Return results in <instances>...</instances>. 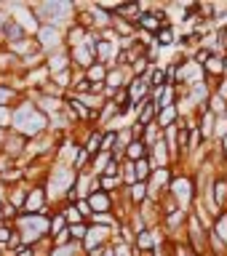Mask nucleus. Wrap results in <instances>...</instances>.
<instances>
[{"instance_id":"423d86ee","label":"nucleus","mask_w":227,"mask_h":256,"mask_svg":"<svg viewBox=\"0 0 227 256\" xmlns=\"http://www.w3.org/2000/svg\"><path fill=\"white\" fill-rule=\"evenodd\" d=\"M86 200H88V206H91L94 216H96V214H115V203H118V198H115V195H110V192H104V190H94Z\"/></svg>"},{"instance_id":"20e7f679","label":"nucleus","mask_w":227,"mask_h":256,"mask_svg":"<svg viewBox=\"0 0 227 256\" xmlns=\"http://www.w3.org/2000/svg\"><path fill=\"white\" fill-rule=\"evenodd\" d=\"M163 27H171V22H168L166 14H160V11H142V16L136 19V32H150V35H158Z\"/></svg>"},{"instance_id":"412c9836","label":"nucleus","mask_w":227,"mask_h":256,"mask_svg":"<svg viewBox=\"0 0 227 256\" xmlns=\"http://www.w3.org/2000/svg\"><path fill=\"white\" fill-rule=\"evenodd\" d=\"M115 147H118V131H104V136H102V150L99 152H115Z\"/></svg>"},{"instance_id":"b1692460","label":"nucleus","mask_w":227,"mask_h":256,"mask_svg":"<svg viewBox=\"0 0 227 256\" xmlns=\"http://www.w3.org/2000/svg\"><path fill=\"white\" fill-rule=\"evenodd\" d=\"M75 208H78V211H80V216H83L86 222H91V216H94V211H91V206H88V200H86V198H83V200H78V203H75Z\"/></svg>"},{"instance_id":"4468645a","label":"nucleus","mask_w":227,"mask_h":256,"mask_svg":"<svg viewBox=\"0 0 227 256\" xmlns=\"http://www.w3.org/2000/svg\"><path fill=\"white\" fill-rule=\"evenodd\" d=\"M107 72H110V67H104V64L94 62L91 67L86 70V80H88V83H94V86H104V80H107Z\"/></svg>"},{"instance_id":"f257e3e1","label":"nucleus","mask_w":227,"mask_h":256,"mask_svg":"<svg viewBox=\"0 0 227 256\" xmlns=\"http://www.w3.org/2000/svg\"><path fill=\"white\" fill-rule=\"evenodd\" d=\"M48 126H51V120H48L32 102H19L11 110V120H8V128H11L14 134H22L24 139H30V142L38 139V136H43L48 131Z\"/></svg>"},{"instance_id":"f3484780","label":"nucleus","mask_w":227,"mask_h":256,"mask_svg":"<svg viewBox=\"0 0 227 256\" xmlns=\"http://www.w3.org/2000/svg\"><path fill=\"white\" fill-rule=\"evenodd\" d=\"M70 224H67V219H64V214L59 211V214H51V219H48V235L51 238H56L59 232H64Z\"/></svg>"},{"instance_id":"6e6552de","label":"nucleus","mask_w":227,"mask_h":256,"mask_svg":"<svg viewBox=\"0 0 227 256\" xmlns=\"http://www.w3.org/2000/svg\"><path fill=\"white\" fill-rule=\"evenodd\" d=\"M123 200L131 208H139L142 203L150 200V192H147V182H136L131 187H123Z\"/></svg>"},{"instance_id":"9d476101","label":"nucleus","mask_w":227,"mask_h":256,"mask_svg":"<svg viewBox=\"0 0 227 256\" xmlns=\"http://www.w3.org/2000/svg\"><path fill=\"white\" fill-rule=\"evenodd\" d=\"M144 158H150V147H147L142 139L131 142V144L123 150V160H128V163H139V160H144Z\"/></svg>"},{"instance_id":"9b49d317","label":"nucleus","mask_w":227,"mask_h":256,"mask_svg":"<svg viewBox=\"0 0 227 256\" xmlns=\"http://www.w3.org/2000/svg\"><path fill=\"white\" fill-rule=\"evenodd\" d=\"M19 102H22V91H19V86L0 83V107L8 110V107H16Z\"/></svg>"},{"instance_id":"5701e85b","label":"nucleus","mask_w":227,"mask_h":256,"mask_svg":"<svg viewBox=\"0 0 227 256\" xmlns=\"http://www.w3.org/2000/svg\"><path fill=\"white\" fill-rule=\"evenodd\" d=\"M11 235H14L11 222H0V248L8 246V240H11Z\"/></svg>"},{"instance_id":"39448f33","label":"nucleus","mask_w":227,"mask_h":256,"mask_svg":"<svg viewBox=\"0 0 227 256\" xmlns=\"http://www.w3.org/2000/svg\"><path fill=\"white\" fill-rule=\"evenodd\" d=\"M46 70H48V75H59V72H67L72 70V56H70V48L64 46L59 48V51H54V54H48L46 56Z\"/></svg>"},{"instance_id":"aec40b11","label":"nucleus","mask_w":227,"mask_h":256,"mask_svg":"<svg viewBox=\"0 0 227 256\" xmlns=\"http://www.w3.org/2000/svg\"><path fill=\"white\" fill-rule=\"evenodd\" d=\"M62 214H64V219H67L70 227H72V224H83V222H86L83 216H80V211L75 208V203H67V206L62 208Z\"/></svg>"},{"instance_id":"dca6fc26","label":"nucleus","mask_w":227,"mask_h":256,"mask_svg":"<svg viewBox=\"0 0 227 256\" xmlns=\"http://www.w3.org/2000/svg\"><path fill=\"white\" fill-rule=\"evenodd\" d=\"M152 171H155V166H152L150 158L139 160V163H134V174H136V182H150Z\"/></svg>"},{"instance_id":"ddd939ff","label":"nucleus","mask_w":227,"mask_h":256,"mask_svg":"<svg viewBox=\"0 0 227 256\" xmlns=\"http://www.w3.org/2000/svg\"><path fill=\"white\" fill-rule=\"evenodd\" d=\"M203 72L206 78H222L224 75V56H208V59L203 62Z\"/></svg>"},{"instance_id":"2eb2a0df","label":"nucleus","mask_w":227,"mask_h":256,"mask_svg":"<svg viewBox=\"0 0 227 256\" xmlns=\"http://www.w3.org/2000/svg\"><path fill=\"white\" fill-rule=\"evenodd\" d=\"M214 120H216L214 112L200 110V126H198V131H200V136H203V139H211V136H214Z\"/></svg>"},{"instance_id":"a878e982","label":"nucleus","mask_w":227,"mask_h":256,"mask_svg":"<svg viewBox=\"0 0 227 256\" xmlns=\"http://www.w3.org/2000/svg\"><path fill=\"white\" fill-rule=\"evenodd\" d=\"M0 256H3V248H0Z\"/></svg>"},{"instance_id":"4be33fe9","label":"nucleus","mask_w":227,"mask_h":256,"mask_svg":"<svg viewBox=\"0 0 227 256\" xmlns=\"http://www.w3.org/2000/svg\"><path fill=\"white\" fill-rule=\"evenodd\" d=\"M70 235H72V240L83 243L86 235H88V222H83V224H72V227H70Z\"/></svg>"},{"instance_id":"f8f14e48","label":"nucleus","mask_w":227,"mask_h":256,"mask_svg":"<svg viewBox=\"0 0 227 256\" xmlns=\"http://www.w3.org/2000/svg\"><path fill=\"white\" fill-rule=\"evenodd\" d=\"M102 136H104L102 128H91V131H88V136L83 139V152H86L88 158H96V155H99V150H102Z\"/></svg>"},{"instance_id":"0eeeda50","label":"nucleus","mask_w":227,"mask_h":256,"mask_svg":"<svg viewBox=\"0 0 227 256\" xmlns=\"http://www.w3.org/2000/svg\"><path fill=\"white\" fill-rule=\"evenodd\" d=\"M46 206H48V192H46V187H30L27 203H24V211H22V214H40Z\"/></svg>"},{"instance_id":"1a4fd4ad","label":"nucleus","mask_w":227,"mask_h":256,"mask_svg":"<svg viewBox=\"0 0 227 256\" xmlns=\"http://www.w3.org/2000/svg\"><path fill=\"white\" fill-rule=\"evenodd\" d=\"M27 147H30V139H24L22 134H8V142H6V150H3V155H8L16 163V158L19 155H24L27 152Z\"/></svg>"},{"instance_id":"f03ea898","label":"nucleus","mask_w":227,"mask_h":256,"mask_svg":"<svg viewBox=\"0 0 227 256\" xmlns=\"http://www.w3.org/2000/svg\"><path fill=\"white\" fill-rule=\"evenodd\" d=\"M168 195L176 200V206L182 208V211H187L190 200L195 198V182L190 179V176H182V174H174L171 184H168Z\"/></svg>"},{"instance_id":"6ab92c4d","label":"nucleus","mask_w":227,"mask_h":256,"mask_svg":"<svg viewBox=\"0 0 227 256\" xmlns=\"http://www.w3.org/2000/svg\"><path fill=\"white\" fill-rule=\"evenodd\" d=\"M155 46L158 48H171V46H176V38H174V30L171 27H163L155 35Z\"/></svg>"},{"instance_id":"393cba45","label":"nucleus","mask_w":227,"mask_h":256,"mask_svg":"<svg viewBox=\"0 0 227 256\" xmlns=\"http://www.w3.org/2000/svg\"><path fill=\"white\" fill-rule=\"evenodd\" d=\"M8 134H11V128H0V155H3V150H6V142H8Z\"/></svg>"},{"instance_id":"7ed1b4c3","label":"nucleus","mask_w":227,"mask_h":256,"mask_svg":"<svg viewBox=\"0 0 227 256\" xmlns=\"http://www.w3.org/2000/svg\"><path fill=\"white\" fill-rule=\"evenodd\" d=\"M35 40H38L40 51L48 56V54L64 48V30L62 27H54V24H40L38 32H35Z\"/></svg>"},{"instance_id":"a211bd4d","label":"nucleus","mask_w":227,"mask_h":256,"mask_svg":"<svg viewBox=\"0 0 227 256\" xmlns=\"http://www.w3.org/2000/svg\"><path fill=\"white\" fill-rule=\"evenodd\" d=\"M214 206L216 208H224L227 206V179H224V176L214 182Z\"/></svg>"}]
</instances>
